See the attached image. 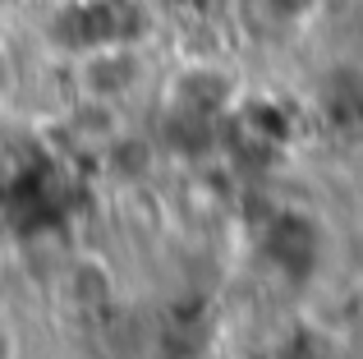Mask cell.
<instances>
[{"label": "cell", "instance_id": "cell-1", "mask_svg": "<svg viewBox=\"0 0 363 359\" xmlns=\"http://www.w3.org/2000/svg\"><path fill=\"white\" fill-rule=\"evenodd\" d=\"M83 83H88L92 97H116L133 83V55L120 51V46H106L97 51L88 65H83Z\"/></svg>", "mask_w": 363, "mask_h": 359}, {"label": "cell", "instance_id": "cell-2", "mask_svg": "<svg viewBox=\"0 0 363 359\" xmlns=\"http://www.w3.org/2000/svg\"><path fill=\"white\" fill-rule=\"evenodd\" d=\"M69 125H74V134L92 138V143H111V138L120 134V116H116V106H111V97H92L88 106L74 111Z\"/></svg>", "mask_w": 363, "mask_h": 359}, {"label": "cell", "instance_id": "cell-3", "mask_svg": "<svg viewBox=\"0 0 363 359\" xmlns=\"http://www.w3.org/2000/svg\"><path fill=\"white\" fill-rule=\"evenodd\" d=\"M225 101V83L221 74H189L179 83V111H194V116H212Z\"/></svg>", "mask_w": 363, "mask_h": 359}, {"label": "cell", "instance_id": "cell-5", "mask_svg": "<svg viewBox=\"0 0 363 359\" xmlns=\"http://www.w3.org/2000/svg\"><path fill=\"white\" fill-rule=\"evenodd\" d=\"M147 143H143V138H111V171L116 175H124V180H138V175H147Z\"/></svg>", "mask_w": 363, "mask_h": 359}, {"label": "cell", "instance_id": "cell-4", "mask_svg": "<svg viewBox=\"0 0 363 359\" xmlns=\"http://www.w3.org/2000/svg\"><path fill=\"white\" fill-rule=\"evenodd\" d=\"M69 290H74V299H79L83 309H106L111 304V281H106V272H101L97 263H74Z\"/></svg>", "mask_w": 363, "mask_h": 359}]
</instances>
